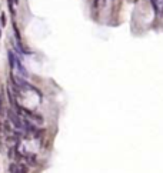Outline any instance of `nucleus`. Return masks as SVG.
Listing matches in <instances>:
<instances>
[{"label": "nucleus", "mask_w": 163, "mask_h": 173, "mask_svg": "<svg viewBox=\"0 0 163 173\" xmlns=\"http://www.w3.org/2000/svg\"><path fill=\"white\" fill-rule=\"evenodd\" d=\"M2 29H3V27H2V24H0V37H2Z\"/></svg>", "instance_id": "obj_5"}, {"label": "nucleus", "mask_w": 163, "mask_h": 173, "mask_svg": "<svg viewBox=\"0 0 163 173\" xmlns=\"http://www.w3.org/2000/svg\"><path fill=\"white\" fill-rule=\"evenodd\" d=\"M27 165L24 163H11L9 166V172L10 173H27Z\"/></svg>", "instance_id": "obj_2"}, {"label": "nucleus", "mask_w": 163, "mask_h": 173, "mask_svg": "<svg viewBox=\"0 0 163 173\" xmlns=\"http://www.w3.org/2000/svg\"><path fill=\"white\" fill-rule=\"evenodd\" d=\"M6 23H7V19H6V13H2V15H0V24H2V27L6 26Z\"/></svg>", "instance_id": "obj_4"}, {"label": "nucleus", "mask_w": 163, "mask_h": 173, "mask_svg": "<svg viewBox=\"0 0 163 173\" xmlns=\"http://www.w3.org/2000/svg\"><path fill=\"white\" fill-rule=\"evenodd\" d=\"M7 56H9V64H10V67L13 70L15 69H17L19 72H20V76H24V78H26L27 76V72H26V69H24V67H23V64L20 62H19V59H17V56L15 55V53L11 52V50H9L7 52Z\"/></svg>", "instance_id": "obj_1"}, {"label": "nucleus", "mask_w": 163, "mask_h": 173, "mask_svg": "<svg viewBox=\"0 0 163 173\" xmlns=\"http://www.w3.org/2000/svg\"><path fill=\"white\" fill-rule=\"evenodd\" d=\"M132 2H136V0H132Z\"/></svg>", "instance_id": "obj_6"}, {"label": "nucleus", "mask_w": 163, "mask_h": 173, "mask_svg": "<svg viewBox=\"0 0 163 173\" xmlns=\"http://www.w3.org/2000/svg\"><path fill=\"white\" fill-rule=\"evenodd\" d=\"M150 3H152L153 6V10H155V13L159 17H162L163 16V0H150Z\"/></svg>", "instance_id": "obj_3"}]
</instances>
